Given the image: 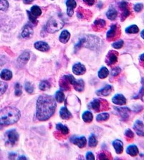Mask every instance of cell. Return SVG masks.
I'll use <instances>...</instances> for the list:
<instances>
[{
  "instance_id": "obj_52",
  "label": "cell",
  "mask_w": 144,
  "mask_h": 160,
  "mask_svg": "<svg viewBox=\"0 0 144 160\" xmlns=\"http://www.w3.org/2000/svg\"><path fill=\"white\" fill-rule=\"evenodd\" d=\"M22 1H23V2L26 4H30L31 3H32L33 0H22Z\"/></svg>"
},
{
  "instance_id": "obj_27",
  "label": "cell",
  "mask_w": 144,
  "mask_h": 160,
  "mask_svg": "<svg viewBox=\"0 0 144 160\" xmlns=\"http://www.w3.org/2000/svg\"><path fill=\"white\" fill-rule=\"evenodd\" d=\"M72 86H73L74 89H75L76 91H77V92H81L84 90V82L82 80H79L77 81L76 80L75 82H74Z\"/></svg>"
},
{
  "instance_id": "obj_18",
  "label": "cell",
  "mask_w": 144,
  "mask_h": 160,
  "mask_svg": "<svg viewBox=\"0 0 144 160\" xmlns=\"http://www.w3.org/2000/svg\"><path fill=\"white\" fill-rule=\"evenodd\" d=\"M34 47L36 49L39 51H42V52H46L49 50V46L48 45L47 43L44 42H37L34 44Z\"/></svg>"
},
{
  "instance_id": "obj_43",
  "label": "cell",
  "mask_w": 144,
  "mask_h": 160,
  "mask_svg": "<svg viewBox=\"0 0 144 160\" xmlns=\"http://www.w3.org/2000/svg\"><path fill=\"white\" fill-rule=\"evenodd\" d=\"M111 154H109L108 152H102L100 153L98 156V159H111Z\"/></svg>"
},
{
  "instance_id": "obj_37",
  "label": "cell",
  "mask_w": 144,
  "mask_h": 160,
  "mask_svg": "<svg viewBox=\"0 0 144 160\" xmlns=\"http://www.w3.org/2000/svg\"><path fill=\"white\" fill-rule=\"evenodd\" d=\"M55 101H58V103H62L63 102L64 99H65V96H64V94L61 91H58L55 93Z\"/></svg>"
},
{
  "instance_id": "obj_9",
  "label": "cell",
  "mask_w": 144,
  "mask_h": 160,
  "mask_svg": "<svg viewBox=\"0 0 144 160\" xmlns=\"http://www.w3.org/2000/svg\"><path fill=\"white\" fill-rule=\"evenodd\" d=\"M119 8L122 10L121 20L123 21V20H125L130 15V9L129 7V4H128V3L126 2V1H122V2L119 4Z\"/></svg>"
},
{
  "instance_id": "obj_40",
  "label": "cell",
  "mask_w": 144,
  "mask_h": 160,
  "mask_svg": "<svg viewBox=\"0 0 144 160\" xmlns=\"http://www.w3.org/2000/svg\"><path fill=\"white\" fill-rule=\"evenodd\" d=\"M7 87V84L5 83L4 82H0V96L3 95V94L6 92Z\"/></svg>"
},
{
  "instance_id": "obj_44",
  "label": "cell",
  "mask_w": 144,
  "mask_h": 160,
  "mask_svg": "<svg viewBox=\"0 0 144 160\" xmlns=\"http://www.w3.org/2000/svg\"><path fill=\"white\" fill-rule=\"evenodd\" d=\"M15 94L16 96H20L22 94V87L19 83H16L15 85Z\"/></svg>"
},
{
  "instance_id": "obj_39",
  "label": "cell",
  "mask_w": 144,
  "mask_h": 160,
  "mask_svg": "<svg viewBox=\"0 0 144 160\" xmlns=\"http://www.w3.org/2000/svg\"><path fill=\"white\" fill-rule=\"evenodd\" d=\"M8 3L6 0H0V10L3 11H7Z\"/></svg>"
},
{
  "instance_id": "obj_24",
  "label": "cell",
  "mask_w": 144,
  "mask_h": 160,
  "mask_svg": "<svg viewBox=\"0 0 144 160\" xmlns=\"http://www.w3.org/2000/svg\"><path fill=\"white\" fill-rule=\"evenodd\" d=\"M114 150H115L117 154H121L123 152V143L121 140H115L112 143Z\"/></svg>"
},
{
  "instance_id": "obj_23",
  "label": "cell",
  "mask_w": 144,
  "mask_h": 160,
  "mask_svg": "<svg viewBox=\"0 0 144 160\" xmlns=\"http://www.w3.org/2000/svg\"><path fill=\"white\" fill-rule=\"evenodd\" d=\"M94 27H93V30L95 31H100L105 27V25H106V23L104 20L102 19H97L94 21Z\"/></svg>"
},
{
  "instance_id": "obj_45",
  "label": "cell",
  "mask_w": 144,
  "mask_h": 160,
  "mask_svg": "<svg viewBox=\"0 0 144 160\" xmlns=\"http://www.w3.org/2000/svg\"><path fill=\"white\" fill-rule=\"evenodd\" d=\"M123 44H124V42H123L122 40H119V41H117V42L113 43V44H112V47L114 48V49H121V48L122 47Z\"/></svg>"
},
{
  "instance_id": "obj_22",
  "label": "cell",
  "mask_w": 144,
  "mask_h": 160,
  "mask_svg": "<svg viewBox=\"0 0 144 160\" xmlns=\"http://www.w3.org/2000/svg\"><path fill=\"white\" fill-rule=\"evenodd\" d=\"M60 116L63 119H69L72 117V114L67 109L66 107H62L60 110Z\"/></svg>"
},
{
  "instance_id": "obj_35",
  "label": "cell",
  "mask_w": 144,
  "mask_h": 160,
  "mask_svg": "<svg viewBox=\"0 0 144 160\" xmlns=\"http://www.w3.org/2000/svg\"><path fill=\"white\" fill-rule=\"evenodd\" d=\"M50 87H51V85H50L49 82H48V81H46V80L41 81V82H40V84H39V89H40V90H41V91L47 90V89H49Z\"/></svg>"
},
{
  "instance_id": "obj_21",
  "label": "cell",
  "mask_w": 144,
  "mask_h": 160,
  "mask_svg": "<svg viewBox=\"0 0 144 160\" xmlns=\"http://www.w3.org/2000/svg\"><path fill=\"white\" fill-rule=\"evenodd\" d=\"M30 59V53L28 51H25L19 56L18 58V63L20 65H25Z\"/></svg>"
},
{
  "instance_id": "obj_19",
  "label": "cell",
  "mask_w": 144,
  "mask_h": 160,
  "mask_svg": "<svg viewBox=\"0 0 144 160\" xmlns=\"http://www.w3.org/2000/svg\"><path fill=\"white\" fill-rule=\"evenodd\" d=\"M111 92H112V87H111L110 85H106L105 87H104L103 89L97 91L96 94L98 96H107L110 95Z\"/></svg>"
},
{
  "instance_id": "obj_47",
  "label": "cell",
  "mask_w": 144,
  "mask_h": 160,
  "mask_svg": "<svg viewBox=\"0 0 144 160\" xmlns=\"http://www.w3.org/2000/svg\"><path fill=\"white\" fill-rule=\"evenodd\" d=\"M124 135H125V136L128 139H130V140H131V139H132L133 136H134V134H133L132 131H131V129H129L126 130Z\"/></svg>"
},
{
  "instance_id": "obj_50",
  "label": "cell",
  "mask_w": 144,
  "mask_h": 160,
  "mask_svg": "<svg viewBox=\"0 0 144 160\" xmlns=\"http://www.w3.org/2000/svg\"><path fill=\"white\" fill-rule=\"evenodd\" d=\"M86 159L87 160H94L95 157H94V155H93L92 152H89L86 153Z\"/></svg>"
},
{
  "instance_id": "obj_32",
  "label": "cell",
  "mask_w": 144,
  "mask_h": 160,
  "mask_svg": "<svg viewBox=\"0 0 144 160\" xmlns=\"http://www.w3.org/2000/svg\"><path fill=\"white\" fill-rule=\"evenodd\" d=\"M30 13L32 14L35 18H37V17H39V15L41 14V11L40 8L37 6H33L31 8V11Z\"/></svg>"
},
{
  "instance_id": "obj_3",
  "label": "cell",
  "mask_w": 144,
  "mask_h": 160,
  "mask_svg": "<svg viewBox=\"0 0 144 160\" xmlns=\"http://www.w3.org/2000/svg\"><path fill=\"white\" fill-rule=\"evenodd\" d=\"M98 44H99V39L98 37L96 36L87 35L79 39L78 44L75 46V49H79L82 46L89 49H95Z\"/></svg>"
},
{
  "instance_id": "obj_13",
  "label": "cell",
  "mask_w": 144,
  "mask_h": 160,
  "mask_svg": "<svg viewBox=\"0 0 144 160\" xmlns=\"http://www.w3.org/2000/svg\"><path fill=\"white\" fill-rule=\"evenodd\" d=\"M72 72L76 75H81L85 73L86 68H85L84 65L78 63L73 65V67H72Z\"/></svg>"
},
{
  "instance_id": "obj_1",
  "label": "cell",
  "mask_w": 144,
  "mask_h": 160,
  "mask_svg": "<svg viewBox=\"0 0 144 160\" xmlns=\"http://www.w3.org/2000/svg\"><path fill=\"white\" fill-rule=\"evenodd\" d=\"M56 103L53 97L41 95L37 101V117L39 121H46L54 113Z\"/></svg>"
},
{
  "instance_id": "obj_11",
  "label": "cell",
  "mask_w": 144,
  "mask_h": 160,
  "mask_svg": "<svg viewBox=\"0 0 144 160\" xmlns=\"http://www.w3.org/2000/svg\"><path fill=\"white\" fill-rule=\"evenodd\" d=\"M71 142L74 143V145H77L79 148H83L86 145V140L84 136L81 137H73L71 138Z\"/></svg>"
},
{
  "instance_id": "obj_2",
  "label": "cell",
  "mask_w": 144,
  "mask_h": 160,
  "mask_svg": "<svg viewBox=\"0 0 144 160\" xmlns=\"http://www.w3.org/2000/svg\"><path fill=\"white\" fill-rule=\"evenodd\" d=\"M20 112L13 107H6L0 110V126H9L18 121Z\"/></svg>"
},
{
  "instance_id": "obj_51",
  "label": "cell",
  "mask_w": 144,
  "mask_h": 160,
  "mask_svg": "<svg viewBox=\"0 0 144 160\" xmlns=\"http://www.w3.org/2000/svg\"><path fill=\"white\" fill-rule=\"evenodd\" d=\"M84 3H86V4L89 5V6H92L94 4L95 1L94 0H83Z\"/></svg>"
},
{
  "instance_id": "obj_16",
  "label": "cell",
  "mask_w": 144,
  "mask_h": 160,
  "mask_svg": "<svg viewBox=\"0 0 144 160\" xmlns=\"http://www.w3.org/2000/svg\"><path fill=\"white\" fill-rule=\"evenodd\" d=\"M33 34V30L30 25H26L22 29L21 36L23 38H30Z\"/></svg>"
},
{
  "instance_id": "obj_14",
  "label": "cell",
  "mask_w": 144,
  "mask_h": 160,
  "mask_svg": "<svg viewBox=\"0 0 144 160\" xmlns=\"http://www.w3.org/2000/svg\"><path fill=\"white\" fill-rule=\"evenodd\" d=\"M67 6V13L68 16L71 17L73 15L74 8L77 6V3L74 0H67L66 1Z\"/></svg>"
},
{
  "instance_id": "obj_8",
  "label": "cell",
  "mask_w": 144,
  "mask_h": 160,
  "mask_svg": "<svg viewBox=\"0 0 144 160\" xmlns=\"http://www.w3.org/2000/svg\"><path fill=\"white\" fill-rule=\"evenodd\" d=\"M117 56L118 53L115 51H110L107 53L105 62L108 65H112L117 62Z\"/></svg>"
},
{
  "instance_id": "obj_41",
  "label": "cell",
  "mask_w": 144,
  "mask_h": 160,
  "mask_svg": "<svg viewBox=\"0 0 144 160\" xmlns=\"http://www.w3.org/2000/svg\"><path fill=\"white\" fill-rule=\"evenodd\" d=\"M25 91L29 94H32L34 92V86L30 82H26L25 85Z\"/></svg>"
},
{
  "instance_id": "obj_31",
  "label": "cell",
  "mask_w": 144,
  "mask_h": 160,
  "mask_svg": "<svg viewBox=\"0 0 144 160\" xmlns=\"http://www.w3.org/2000/svg\"><path fill=\"white\" fill-rule=\"evenodd\" d=\"M82 119L86 123H90L93 120V115L91 112L86 111L83 113Z\"/></svg>"
},
{
  "instance_id": "obj_25",
  "label": "cell",
  "mask_w": 144,
  "mask_h": 160,
  "mask_svg": "<svg viewBox=\"0 0 144 160\" xmlns=\"http://www.w3.org/2000/svg\"><path fill=\"white\" fill-rule=\"evenodd\" d=\"M126 153L131 157H136L138 154V149L135 145H131L126 148Z\"/></svg>"
},
{
  "instance_id": "obj_49",
  "label": "cell",
  "mask_w": 144,
  "mask_h": 160,
  "mask_svg": "<svg viewBox=\"0 0 144 160\" xmlns=\"http://www.w3.org/2000/svg\"><path fill=\"white\" fill-rule=\"evenodd\" d=\"M143 8V4H136L134 6V11L136 12H140Z\"/></svg>"
},
{
  "instance_id": "obj_53",
  "label": "cell",
  "mask_w": 144,
  "mask_h": 160,
  "mask_svg": "<svg viewBox=\"0 0 144 160\" xmlns=\"http://www.w3.org/2000/svg\"><path fill=\"white\" fill-rule=\"evenodd\" d=\"M16 156V154H14V153H11V154H9V159H14L15 157Z\"/></svg>"
},
{
  "instance_id": "obj_29",
  "label": "cell",
  "mask_w": 144,
  "mask_h": 160,
  "mask_svg": "<svg viewBox=\"0 0 144 160\" xmlns=\"http://www.w3.org/2000/svg\"><path fill=\"white\" fill-rule=\"evenodd\" d=\"M106 15H107V18H108V19H110L111 20H114L116 19V18H117V12L114 8L112 7L107 11Z\"/></svg>"
},
{
  "instance_id": "obj_48",
  "label": "cell",
  "mask_w": 144,
  "mask_h": 160,
  "mask_svg": "<svg viewBox=\"0 0 144 160\" xmlns=\"http://www.w3.org/2000/svg\"><path fill=\"white\" fill-rule=\"evenodd\" d=\"M27 14H28V17H29V19H30V21L32 23H33V24H34V25H36V24L37 23V18H34L33 15L31 14L30 11H27Z\"/></svg>"
},
{
  "instance_id": "obj_38",
  "label": "cell",
  "mask_w": 144,
  "mask_h": 160,
  "mask_svg": "<svg viewBox=\"0 0 144 160\" xmlns=\"http://www.w3.org/2000/svg\"><path fill=\"white\" fill-rule=\"evenodd\" d=\"M98 144V141H97L96 137H95L94 135H91V136L89 137V147H96Z\"/></svg>"
},
{
  "instance_id": "obj_17",
  "label": "cell",
  "mask_w": 144,
  "mask_h": 160,
  "mask_svg": "<svg viewBox=\"0 0 144 160\" xmlns=\"http://www.w3.org/2000/svg\"><path fill=\"white\" fill-rule=\"evenodd\" d=\"M77 15L78 18H90L91 17V11H87V10H84L82 8L79 7L78 8L77 11Z\"/></svg>"
},
{
  "instance_id": "obj_6",
  "label": "cell",
  "mask_w": 144,
  "mask_h": 160,
  "mask_svg": "<svg viewBox=\"0 0 144 160\" xmlns=\"http://www.w3.org/2000/svg\"><path fill=\"white\" fill-rule=\"evenodd\" d=\"M5 137H6V144L11 146L14 145L18 142L19 138L18 132L15 129H11L6 131L5 133Z\"/></svg>"
},
{
  "instance_id": "obj_33",
  "label": "cell",
  "mask_w": 144,
  "mask_h": 160,
  "mask_svg": "<svg viewBox=\"0 0 144 160\" xmlns=\"http://www.w3.org/2000/svg\"><path fill=\"white\" fill-rule=\"evenodd\" d=\"M126 32L128 34H136L138 33L139 29L136 26V25H132L131 26L128 27L127 28H126Z\"/></svg>"
},
{
  "instance_id": "obj_26",
  "label": "cell",
  "mask_w": 144,
  "mask_h": 160,
  "mask_svg": "<svg viewBox=\"0 0 144 160\" xmlns=\"http://www.w3.org/2000/svg\"><path fill=\"white\" fill-rule=\"evenodd\" d=\"M70 38V32L67 30H63V32L60 34L59 37V40L60 42L63 43V44H65L68 42V40Z\"/></svg>"
},
{
  "instance_id": "obj_20",
  "label": "cell",
  "mask_w": 144,
  "mask_h": 160,
  "mask_svg": "<svg viewBox=\"0 0 144 160\" xmlns=\"http://www.w3.org/2000/svg\"><path fill=\"white\" fill-rule=\"evenodd\" d=\"M59 83H60V89H63V90L69 91L70 89V82H68V80H67L65 75L60 79Z\"/></svg>"
},
{
  "instance_id": "obj_42",
  "label": "cell",
  "mask_w": 144,
  "mask_h": 160,
  "mask_svg": "<svg viewBox=\"0 0 144 160\" xmlns=\"http://www.w3.org/2000/svg\"><path fill=\"white\" fill-rule=\"evenodd\" d=\"M142 82V87L141 89H140L139 93H138V94L136 96H135L134 99H143V97L144 96V79H143L141 81Z\"/></svg>"
},
{
  "instance_id": "obj_56",
  "label": "cell",
  "mask_w": 144,
  "mask_h": 160,
  "mask_svg": "<svg viewBox=\"0 0 144 160\" xmlns=\"http://www.w3.org/2000/svg\"><path fill=\"white\" fill-rule=\"evenodd\" d=\"M18 159H27V158L25 157L24 156H22V157H19Z\"/></svg>"
},
{
  "instance_id": "obj_55",
  "label": "cell",
  "mask_w": 144,
  "mask_h": 160,
  "mask_svg": "<svg viewBox=\"0 0 144 160\" xmlns=\"http://www.w3.org/2000/svg\"><path fill=\"white\" fill-rule=\"evenodd\" d=\"M140 36H141V37L144 39V30H142L141 33H140Z\"/></svg>"
},
{
  "instance_id": "obj_34",
  "label": "cell",
  "mask_w": 144,
  "mask_h": 160,
  "mask_svg": "<svg viewBox=\"0 0 144 160\" xmlns=\"http://www.w3.org/2000/svg\"><path fill=\"white\" fill-rule=\"evenodd\" d=\"M109 74L108 70L105 68V67H103L98 72V77L100 79H105V77H107Z\"/></svg>"
},
{
  "instance_id": "obj_12",
  "label": "cell",
  "mask_w": 144,
  "mask_h": 160,
  "mask_svg": "<svg viewBox=\"0 0 144 160\" xmlns=\"http://www.w3.org/2000/svg\"><path fill=\"white\" fill-rule=\"evenodd\" d=\"M114 109L117 111L123 120H126L129 118L131 111L128 108H114Z\"/></svg>"
},
{
  "instance_id": "obj_5",
  "label": "cell",
  "mask_w": 144,
  "mask_h": 160,
  "mask_svg": "<svg viewBox=\"0 0 144 160\" xmlns=\"http://www.w3.org/2000/svg\"><path fill=\"white\" fill-rule=\"evenodd\" d=\"M64 23L59 18H52L48 21L46 25V30L49 33H54L63 27Z\"/></svg>"
},
{
  "instance_id": "obj_36",
  "label": "cell",
  "mask_w": 144,
  "mask_h": 160,
  "mask_svg": "<svg viewBox=\"0 0 144 160\" xmlns=\"http://www.w3.org/2000/svg\"><path fill=\"white\" fill-rule=\"evenodd\" d=\"M109 117H110V115L107 114V113H100V114L97 115L96 120L98 122H104L108 119Z\"/></svg>"
},
{
  "instance_id": "obj_10",
  "label": "cell",
  "mask_w": 144,
  "mask_h": 160,
  "mask_svg": "<svg viewBox=\"0 0 144 160\" xmlns=\"http://www.w3.org/2000/svg\"><path fill=\"white\" fill-rule=\"evenodd\" d=\"M133 129L139 136H144V124L140 120H136L133 124Z\"/></svg>"
},
{
  "instance_id": "obj_7",
  "label": "cell",
  "mask_w": 144,
  "mask_h": 160,
  "mask_svg": "<svg viewBox=\"0 0 144 160\" xmlns=\"http://www.w3.org/2000/svg\"><path fill=\"white\" fill-rule=\"evenodd\" d=\"M120 35V27L118 25H112L110 30L107 33V39L108 41H114L119 38Z\"/></svg>"
},
{
  "instance_id": "obj_30",
  "label": "cell",
  "mask_w": 144,
  "mask_h": 160,
  "mask_svg": "<svg viewBox=\"0 0 144 160\" xmlns=\"http://www.w3.org/2000/svg\"><path fill=\"white\" fill-rule=\"evenodd\" d=\"M56 129L59 133L63 134V136H66L69 133V130L68 129H67V127L66 126H65V125L61 124H58L56 125Z\"/></svg>"
},
{
  "instance_id": "obj_28",
  "label": "cell",
  "mask_w": 144,
  "mask_h": 160,
  "mask_svg": "<svg viewBox=\"0 0 144 160\" xmlns=\"http://www.w3.org/2000/svg\"><path fill=\"white\" fill-rule=\"evenodd\" d=\"M12 73L10 70H4L1 71V74H0V77H1V78L2 79V80H6V81H8L10 80H11L12 78Z\"/></svg>"
},
{
  "instance_id": "obj_46",
  "label": "cell",
  "mask_w": 144,
  "mask_h": 160,
  "mask_svg": "<svg viewBox=\"0 0 144 160\" xmlns=\"http://www.w3.org/2000/svg\"><path fill=\"white\" fill-rule=\"evenodd\" d=\"M120 73H121V69L118 68V67H116V68H114L112 70L111 75H112V77H116L117 76V75H118Z\"/></svg>"
},
{
  "instance_id": "obj_15",
  "label": "cell",
  "mask_w": 144,
  "mask_h": 160,
  "mask_svg": "<svg viewBox=\"0 0 144 160\" xmlns=\"http://www.w3.org/2000/svg\"><path fill=\"white\" fill-rule=\"evenodd\" d=\"M112 103L118 106H124L126 104V100L124 96L122 94H117L112 99Z\"/></svg>"
},
{
  "instance_id": "obj_54",
  "label": "cell",
  "mask_w": 144,
  "mask_h": 160,
  "mask_svg": "<svg viewBox=\"0 0 144 160\" xmlns=\"http://www.w3.org/2000/svg\"><path fill=\"white\" fill-rule=\"evenodd\" d=\"M139 59H140V61L144 62V53H143V54L140 55V58H139Z\"/></svg>"
},
{
  "instance_id": "obj_4",
  "label": "cell",
  "mask_w": 144,
  "mask_h": 160,
  "mask_svg": "<svg viewBox=\"0 0 144 160\" xmlns=\"http://www.w3.org/2000/svg\"><path fill=\"white\" fill-rule=\"evenodd\" d=\"M90 109L94 110L96 112L101 111H106L109 109V104L105 100L95 99L89 104Z\"/></svg>"
}]
</instances>
